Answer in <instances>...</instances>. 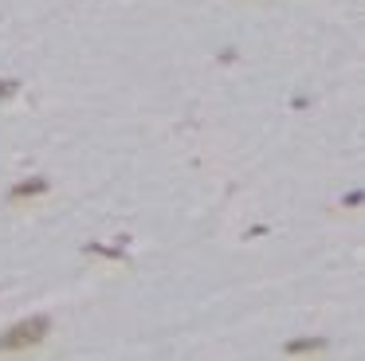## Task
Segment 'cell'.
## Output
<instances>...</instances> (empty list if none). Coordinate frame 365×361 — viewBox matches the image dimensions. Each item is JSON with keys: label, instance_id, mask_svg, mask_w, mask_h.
I'll return each mask as SVG.
<instances>
[{"label": "cell", "instance_id": "cell-1", "mask_svg": "<svg viewBox=\"0 0 365 361\" xmlns=\"http://www.w3.org/2000/svg\"><path fill=\"white\" fill-rule=\"evenodd\" d=\"M48 330H51V322L43 314L16 322V326H8V330L0 334V353H16V350H28V346H40L48 338Z\"/></svg>", "mask_w": 365, "mask_h": 361}, {"label": "cell", "instance_id": "cell-2", "mask_svg": "<svg viewBox=\"0 0 365 361\" xmlns=\"http://www.w3.org/2000/svg\"><path fill=\"white\" fill-rule=\"evenodd\" d=\"M48 189H51V185H48L43 177H32V180H20V185L8 192V201H24V197H43Z\"/></svg>", "mask_w": 365, "mask_h": 361}, {"label": "cell", "instance_id": "cell-3", "mask_svg": "<svg viewBox=\"0 0 365 361\" xmlns=\"http://www.w3.org/2000/svg\"><path fill=\"white\" fill-rule=\"evenodd\" d=\"M315 350H326L322 338H303V341H291V346H287V353H315Z\"/></svg>", "mask_w": 365, "mask_h": 361}, {"label": "cell", "instance_id": "cell-4", "mask_svg": "<svg viewBox=\"0 0 365 361\" xmlns=\"http://www.w3.org/2000/svg\"><path fill=\"white\" fill-rule=\"evenodd\" d=\"M16 90H20V83H16V79H0V99H12Z\"/></svg>", "mask_w": 365, "mask_h": 361}]
</instances>
